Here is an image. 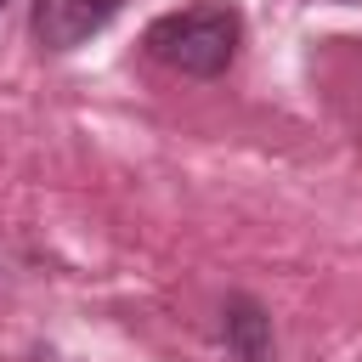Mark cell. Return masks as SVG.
<instances>
[{
    "mask_svg": "<svg viewBox=\"0 0 362 362\" xmlns=\"http://www.w3.org/2000/svg\"><path fill=\"white\" fill-rule=\"evenodd\" d=\"M334 6H356V0H334Z\"/></svg>",
    "mask_w": 362,
    "mask_h": 362,
    "instance_id": "4",
    "label": "cell"
},
{
    "mask_svg": "<svg viewBox=\"0 0 362 362\" xmlns=\"http://www.w3.org/2000/svg\"><path fill=\"white\" fill-rule=\"evenodd\" d=\"M238 34H243V23H238V11L226 0H198L187 11L158 17L141 45H147V57H158L164 68H175L187 79H215V74L232 68Z\"/></svg>",
    "mask_w": 362,
    "mask_h": 362,
    "instance_id": "1",
    "label": "cell"
},
{
    "mask_svg": "<svg viewBox=\"0 0 362 362\" xmlns=\"http://www.w3.org/2000/svg\"><path fill=\"white\" fill-rule=\"evenodd\" d=\"M221 334H226V351H232L238 362H272V317H266L249 294H232V300H226Z\"/></svg>",
    "mask_w": 362,
    "mask_h": 362,
    "instance_id": "3",
    "label": "cell"
},
{
    "mask_svg": "<svg viewBox=\"0 0 362 362\" xmlns=\"http://www.w3.org/2000/svg\"><path fill=\"white\" fill-rule=\"evenodd\" d=\"M0 6H6V0H0Z\"/></svg>",
    "mask_w": 362,
    "mask_h": 362,
    "instance_id": "5",
    "label": "cell"
},
{
    "mask_svg": "<svg viewBox=\"0 0 362 362\" xmlns=\"http://www.w3.org/2000/svg\"><path fill=\"white\" fill-rule=\"evenodd\" d=\"M119 0H34L28 28L45 51H79L90 34H102L113 23Z\"/></svg>",
    "mask_w": 362,
    "mask_h": 362,
    "instance_id": "2",
    "label": "cell"
}]
</instances>
